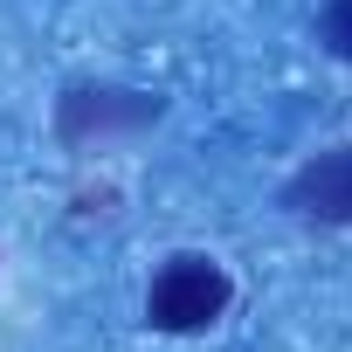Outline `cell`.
Listing matches in <instances>:
<instances>
[{"label": "cell", "instance_id": "cell-1", "mask_svg": "<svg viewBox=\"0 0 352 352\" xmlns=\"http://www.w3.org/2000/svg\"><path fill=\"white\" fill-rule=\"evenodd\" d=\"M228 297H235V283L214 256H173L145 290V318L159 331H208L228 311Z\"/></svg>", "mask_w": 352, "mask_h": 352}, {"label": "cell", "instance_id": "cell-2", "mask_svg": "<svg viewBox=\"0 0 352 352\" xmlns=\"http://www.w3.org/2000/svg\"><path fill=\"white\" fill-rule=\"evenodd\" d=\"M145 124H159V97H138V90H69L56 111L63 145H111Z\"/></svg>", "mask_w": 352, "mask_h": 352}, {"label": "cell", "instance_id": "cell-3", "mask_svg": "<svg viewBox=\"0 0 352 352\" xmlns=\"http://www.w3.org/2000/svg\"><path fill=\"white\" fill-rule=\"evenodd\" d=\"M283 208L304 214V221H352V145L304 159L283 180Z\"/></svg>", "mask_w": 352, "mask_h": 352}, {"label": "cell", "instance_id": "cell-4", "mask_svg": "<svg viewBox=\"0 0 352 352\" xmlns=\"http://www.w3.org/2000/svg\"><path fill=\"white\" fill-rule=\"evenodd\" d=\"M318 35H324V49H331V56H345V63H352V0H331Z\"/></svg>", "mask_w": 352, "mask_h": 352}]
</instances>
